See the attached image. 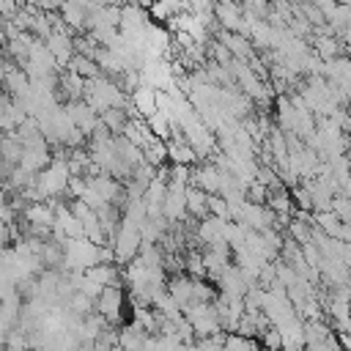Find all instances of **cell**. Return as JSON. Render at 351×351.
Masks as SVG:
<instances>
[{"instance_id":"3","label":"cell","mask_w":351,"mask_h":351,"mask_svg":"<svg viewBox=\"0 0 351 351\" xmlns=\"http://www.w3.org/2000/svg\"><path fill=\"white\" fill-rule=\"evenodd\" d=\"M93 310L107 324H115L121 318V310H123V291H121V285H104L99 291V296L93 299Z\"/></svg>"},{"instance_id":"11","label":"cell","mask_w":351,"mask_h":351,"mask_svg":"<svg viewBox=\"0 0 351 351\" xmlns=\"http://www.w3.org/2000/svg\"><path fill=\"white\" fill-rule=\"evenodd\" d=\"M165 145H167V159L173 165H195V162H200L195 148L186 140H165Z\"/></svg>"},{"instance_id":"8","label":"cell","mask_w":351,"mask_h":351,"mask_svg":"<svg viewBox=\"0 0 351 351\" xmlns=\"http://www.w3.org/2000/svg\"><path fill=\"white\" fill-rule=\"evenodd\" d=\"M217 282H219V293L222 296H244L250 282L244 280V274L239 271L236 263H225L222 271L217 274Z\"/></svg>"},{"instance_id":"9","label":"cell","mask_w":351,"mask_h":351,"mask_svg":"<svg viewBox=\"0 0 351 351\" xmlns=\"http://www.w3.org/2000/svg\"><path fill=\"white\" fill-rule=\"evenodd\" d=\"M217 38L228 47V52L233 55V58H241V60H250L252 55H255V47H252V41L247 38V36H241V33H233V30H217Z\"/></svg>"},{"instance_id":"22","label":"cell","mask_w":351,"mask_h":351,"mask_svg":"<svg viewBox=\"0 0 351 351\" xmlns=\"http://www.w3.org/2000/svg\"><path fill=\"white\" fill-rule=\"evenodd\" d=\"M329 208H332L343 222H351V206H348V195H346V192H335Z\"/></svg>"},{"instance_id":"10","label":"cell","mask_w":351,"mask_h":351,"mask_svg":"<svg viewBox=\"0 0 351 351\" xmlns=\"http://www.w3.org/2000/svg\"><path fill=\"white\" fill-rule=\"evenodd\" d=\"M154 90L156 88H151V85H134L132 90H129V101H132V107L145 118V115H151L154 110H156V101H154Z\"/></svg>"},{"instance_id":"23","label":"cell","mask_w":351,"mask_h":351,"mask_svg":"<svg viewBox=\"0 0 351 351\" xmlns=\"http://www.w3.org/2000/svg\"><path fill=\"white\" fill-rule=\"evenodd\" d=\"M214 296H217V291L211 285H206L197 277H192V296L189 299H195V302H214Z\"/></svg>"},{"instance_id":"12","label":"cell","mask_w":351,"mask_h":351,"mask_svg":"<svg viewBox=\"0 0 351 351\" xmlns=\"http://www.w3.org/2000/svg\"><path fill=\"white\" fill-rule=\"evenodd\" d=\"M263 206H269L274 214H291L293 211V200H291V189L288 186H277L266 192Z\"/></svg>"},{"instance_id":"1","label":"cell","mask_w":351,"mask_h":351,"mask_svg":"<svg viewBox=\"0 0 351 351\" xmlns=\"http://www.w3.org/2000/svg\"><path fill=\"white\" fill-rule=\"evenodd\" d=\"M69 165L66 159H49L47 167H41L33 178V186L38 189V195L47 200V197H60L66 192V181H69Z\"/></svg>"},{"instance_id":"18","label":"cell","mask_w":351,"mask_h":351,"mask_svg":"<svg viewBox=\"0 0 351 351\" xmlns=\"http://www.w3.org/2000/svg\"><path fill=\"white\" fill-rule=\"evenodd\" d=\"M99 121L104 123V129L110 134H121V129L126 123V112H123V107H107L99 112Z\"/></svg>"},{"instance_id":"14","label":"cell","mask_w":351,"mask_h":351,"mask_svg":"<svg viewBox=\"0 0 351 351\" xmlns=\"http://www.w3.org/2000/svg\"><path fill=\"white\" fill-rule=\"evenodd\" d=\"M140 151H143V162L151 165V167H159V165H165V159H167V145H165V140L156 137V134H154Z\"/></svg>"},{"instance_id":"21","label":"cell","mask_w":351,"mask_h":351,"mask_svg":"<svg viewBox=\"0 0 351 351\" xmlns=\"http://www.w3.org/2000/svg\"><path fill=\"white\" fill-rule=\"evenodd\" d=\"M261 346L258 337H247L239 332H230L228 337H222V348H233V351H255Z\"/></svg>"},{"instance_id":"17","label":"cell","mask_w":351,"mask_h":351,"mask_svg":"<svg viewBox=\"0 0 351 351\" xmlns=\"http://www.w3.org/2000/svg\"><path fill=\"white\" fill-rule=\"evenodd\" d=\"M66 69L77 71V74H80V77H85V80H90V77L101 74V71H99V66H96V60H93V58H88V55H80V52H74V55L69 58Z\"/></svg>"},{"instance_id":"6","label":"cell","mask_w":351,"mask_h":351,"mask_svg":"<svg viewBox=\"0 0 351 351\" xmlns=\"http://www.w3.org/2000/svg\"><path fill=\"white\" fill-rule=\"evenodd\" d=\"M186 186L178 184H167V192L162 197V217L167 222H181L186 217Z\"/></svg>"},{"instance_id":"25","label":"cell","mask_w":351,"mask_h":351,"mask_svg":"<svg viewBox=\"0 0 351 351\" xmlns=\"http://www.w3.org/2000/svg\"><path fill=\"white\" fill-rule=\"evenodd\" d=\"M258 340H261V346H269V348H282V337H280V332H277V326H274V324H271V326H269V329H266V332H263Z\"/></svg>"},{"instance_id":"7","label":"cell","mask_w":351,"mask_h":351,"mask_svg":"<svg viewBox=\"0 0 351 351\" xmlns=\"http://www.w3.org/2000/svg\"><path fill=\"white\" fill-rule=\"evenodd\" d=\"M214 14V22L222 27V30H233V33H241L244 36V14H241V5L239 3H214L211 8Z\"/></svg>"},{"instance_id":"4","label":"cell","mask_w":351,"mask_h":351,"mask_svg":"<svg viewBox=\"0 0 351 351\" xmlns=\"http://www.w3.org/2000/svg\"><path fill=\"white\" fill-rule=\"evenodd\" d=\"M49 159H52L49 143H47L44 137H38V140L22 143V154H19V162H16V165H19L22 170H27V173H38L41 167L49 165Z\"/></svg>"},{"instance_id":"16","label":"cell","mask_w":351,"mask_h":351,"mask_svg":"<svg viewBox=\"0 0 351 351\" xmlns=\"http://www.w3.org/2000/svg\"><path fill=\"white\" fill-rule=\"evenodd\" d=\"M165 288H167V293H170L178 304H184V302H189V296H192V277H189V274H176Z\"/></svg>"},{"instance_id":"19","label":"cell","mask_w":351,"mask_h":351,"mask_svg":"<svg viewBox=\"0 0 351 351\" xmlns=\"http://www.w3.org/2000/svg\"><path fill=\"white\" fill-rule=\"evenodd\" d=\"M60 88H63L66 99H82V90H85V77H80L77 71L66 69V74L60 77Z\"/></svg>"},{"instance_id":"20","label":"cell","mask_w":351,"mask_h":351,"mask_svg":"<svg viewBox=\"0 0 351 351\" xmlns=\"http://www.w3.org/2000/svg\"><path fill=\"white\" fill-rule=\"evenodd\" d=\"M293 118H296V107L288 101V96H277V126L282 132H291Z\"/></svg>"},{"instance_id":"26","label":"cell","mask_w":351,"mask_h":351,"mask_svg":"<svg viewBox=\"0 0 351 351\" xmlns=\"http://www.w3.org/2000/svg\"><path fill=\"white\" fill-rule=\"evenodd\" d=\"M22 5H25V0H0V16L3 19H11Z\"/></svg>"},{"instance_id":"2","label":"cell","mask_w":351,"mask_h":351,"mask_svg":"<svg viewBox=\"0 0 351 351\" xmlns=\"http://www.w3.org/2000/svg\"><path fill=\"white\" fill-rule=\"evenodd\" d=\"M140 230L132 225V222H123L121 219V225H118V230H115V236H112V252H115V263H126V261H132L134 255H137V250H140Z\"/></svg>"},{"instance_id":"24","label":"cell","mask_w":351,"mask_h":351,"mask_svg":"<svg viewBox=\"0 0 351 351\" xmlns=\"http://www.w3.org/2000/svg\"><path fill=\"white\" fill-rule=\"evenodd\" d=\"M184 271H186L189 277H203V274H206V266H203L200 252H189V255H186V261H184Z\"/></svg>"},{"instance_id":"5","label":"cell","mask_w":351,"mask_h":351,"mask_svg":"<svg viewBox=\"0 0 351 351\" xmlns=\"http://www.w3.org/2000/svg\"><path fill=\"white\" fill-rule=\"evenodd\" d=\"M44 44H47V49L52 52V58H55L58 69H66L69 58L74 55V41H71V30H69V27H58V30H52V33H49V36L44 38Z\"/></svg>"},{"instance_id":"13","label":"cell","mask_w":351,"mask_h":351,"mask_svg":"<svg viewBox=\"0 0 351 351\" xmlns=\"http://www.w3.org/2000/svg\"><path fill=\"white\" fill-rule=\"evenodd\" d=\"M145 337H148V332L134 321L129 326L118 329V346L121 348H145Z\"/></svg>"},{"instance_id":"15","label":"cell","mask_w":351,"mask_h":351,"mask_svg":"<svg viewBox=\"0 0 351 351\" xmlns=\"http://www.w3.org/2000/svg\"><path fill=\"white\" fill-rule=\"evenodd\" d=\"M186 214L189 217H195V219H200V217H206L208 214V206H206V197H208V192H203L200 186H186Z\"/></svg>"}]
</instances>
